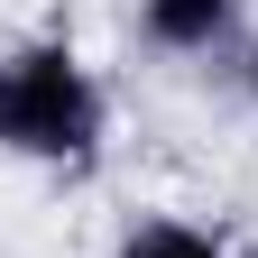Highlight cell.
Instances as JSON below:
<instances>
[{"instance_id": "6da1fadb", "label": "cell", "mask_w": 258, "mask_h": 258, "mask_svg": "<svg viewBox=\"0 0 258 258\" xmlns=\"http://www.w3.org/2000/svg\"><path fill=\"white\" fill-rule=\"evenodd\" d=\"M0 157L37 175H102L111 157V83L64 28H37V37L0 46Z\"/></svg>"}, {"instance_id": "5b68a950", "label": "cell", "mask_w": 258, "mask_h": 258, "mask_svg": "<svg viewBox=\"0 0 258 258\" xmlns=\"http://www.w3.org/2000/svg\"><path fill=\"white\" fill-rule=\"evenodd\" d=\"M240 258H258V249H240Z\"/></svg>"}, {"instance_id": "7a4b0ae2", "label": "cell", "mask_w": 258, "mask_h": 258, "mask_svg": "<svg viewBox=\"0 0 258 258\" xmlns=\"http://www.w3.org/2000/svg\"><path fill=\"white\" fill-rule=\"evenodd\" d=\"M148 55L166 64H212V55H249V0H129Z\"/></svg>"}, {"instance_id": "3957f363", "label": "cell", "mask_w": 258, "mask_h": 258, "mask_svg": "<svg viewBox=\"0 0 258 258\" xmlns=\"http://www.w3.org/2000/svg\"><path fill=\"white\" fill-rule=\"evenodd\" d=\"M111 258H240V249L221 240L212 221H194V212H139L111 240Z\"/></svg>"}, {"instance_id": "277c9868", "label": "cell", "mask_w": 258, "mask_h": 258, "mask_svg": "<svg viewBox=\"0 0 258 258\" xmlns=\"http://www.w3.org/2000/svg\"><path fill=\"white\" fill-rule=\"evenodd\" d=\"M240 92H249V120H258V37H249V55H240Z\"/></svg>"}]
</instances>
